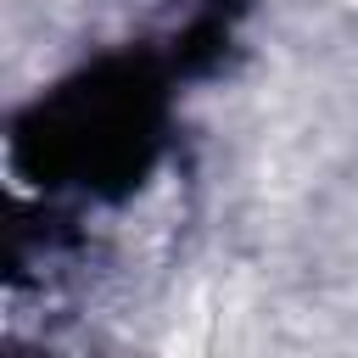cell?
<instances>
[{
	"instance_id": "6da1fadb",
	"label": "cell",
	"mask_w": 358,
	"mask_h": 358,
	"mask_svg": "<svg viewBox=\"0 0 358 358\" xmlns=\"http://www.w3.org/2000/svg\"><path fill=\"white\" fill-rule=\"evenodd\" d=\"M168 78L151 56H112L50 90L17 117L11 157L34 185L123 196L162 145Z\"/></svg>"
},
{
	"instance_id": "7a4b0ae2",
	"label": "cell",
	"mask_w": 358,
	"mask_h": 358,
	"mask_svg": "<svg viewBox=\"0 0 358 358\" xmlns=\"http://www.w3.org/2000/svg\"><path fill=\"white\" fill-rule=\"evenodd\" d=\"M241 11H246V0H207L201 11H196V22L179 34V73H201L224 45H229V28L241 22Z\"/></svg>"
}]
</instances>
